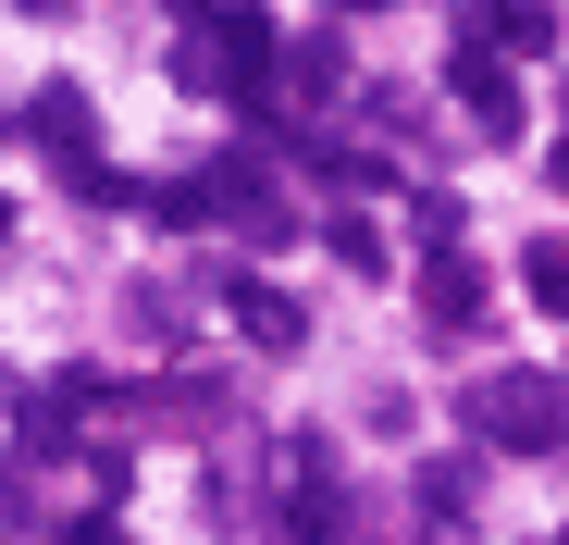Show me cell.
Listing matches in <instances>:
<instances>
[{"mask_svg":"<svg viewBox=\"0 0 569 545\" xmlns=\"http://www.w3.org/2000/svg\"><path fill=\"white\" fill-rule=\"evenodd\" d=\"M557 187H569V149H557Z\"/></svg>","mask_w":569,"mask_h":545,"instance_id":"14","label":"cell"},{"mask_svg":"<svg viewBox=\"0 0 569 545\" xmlns=\"http://www.w3.org/2000/svg\"><path fill=\"white\" fill-rule=\"evenodd\" d=\"M26 125H38V137H50V149L74 161V187L100 174V125H87V87H62V75H50L38 100H26Z\"/></svg>","mask_w":569,"mask_h":545,"instance_id":"3","label":"cell"},{"mask_svg":"<svg viewBox=\"0 0 569 545\" xmlns=\"http://www.w3.org/2000/svg\"><path fill=\"white\" fill-rule=\"evenodd\" d=\"M322 248H335V260H347V272H385V236H371V224H359V211H335V224H322Z\"/></svg>","mask_w":569,"mask_h":545,"instance_id":"11","label":"cell"},{"mask_svg":"<svg viewBox=\"0 0 569 545\" xmlns=\"http://www.w3.org/2000/svg\"><path fill=\"white\" fill-rule=\"evenodd\" d=\"M0 533H38V484H26V459H0Z\"/></svg>","mask_w":569,"mask_h":545,"instance_id":"12","label":"cell"},{"mask_svg":"<svg viewBox=\"0 0 569 545\" xmlns=\"http://www.w3.org/2000/svg\"><path fill=\"white\" fill-rule=\"evenodd\" d=\"M335 13H385V0H335Z\"/></svg>","mask_w":569,"mask_h":545,"instance_id":"13","label":"cell"},{"mask_svg":"<svg viewBox=\"0 0 569 545\" xmlns=\"http://www.w3.org/2000/svg\"><path fill=\"white\" fill-rule=\"evenodd\" d=\"M421 508H433V533L458 545V521L483 508V472H470V459H433V472H421Z\"/></svg>","mask_w":569,"mask_h":545,"instance_id":"7","label":"cell"},{"mask_svg":"<svg viewBox=\"0 0 569 545\" xmlns=\"http://www.w3.org/2000/svg\"><path fill=\"white\" fill-rule=\"evenodd\" d=\"M421 310H433V335H483V272H470L458 248H433V272H421Z\"/></svg>","mask_w":569,"mask_h":545,"instance_id":"4","label":"cell"},{"mask_svg":"<svg viewBox=\"0 0 569 545\" xmlns=\"http://www.w3.org/2000/svg\"><path fill=\"white\" fill-rule=\"evenodd\" d=\"M347 508H335V472H322V446H284V545H335Z\"/></svg>","mask_w":569,"mask_h":545,"instance_id":"2","label":"cell"},{"mask_svg":"<svg viewBox=\"0 0 569 545\" xmlns=\"http://www.w3.org/2000/svg\"><path fill=\"white\" fill-rule=\"evenodd\" d=\"M223 298H236V323H248V347H272V359H284V347H298V335H310V310H298V298H284V286H260V272H236V286H223Z\"/></svg>","mask_w":569,"mask_h":545,"instance_id":"5","label":"cell"},{"mask_svg":"<svg viewBox=\"0 0 569 545\" xmlns=\"http://www.w3.org/2000/svg\"><path fill=\"white\" fill-rule=\"evenodd\" d=\"M458 100H470V125H483V137H508V125H520V87H508V62H496V50H458Z\"/></svg>","mask_w":569,"mask_h":545,"instance_id":"6","label":"cell"},{"mask_svg":"<svg viewBox=\"0 0 569 545\" xmlns=\"http://www.w3.org/2000/svg\"><path fill=\"white\" fill-rule=\"evenodd\" d=\"M483 26H496V50H520V62H545V50H557V13H545V0H496Z\"/></svg>","mask_w":569,"mask_h":545,"instance_id":"8","label":"cell"},{"mask_svg":"<svg viewBox=\"0 0 569 545\" xmlns=\"http://www.w3.org/2000/svg\"><path fill=\"white\" fill-rule=\"evenodd\" d=\"M284 75H298V100H335V87H347V50H335V38H298Z\"/></svg>","mask_w":569,"mask_h":545,"instance_id":"10","label":"cell"},{"mask_svg":"<svg viewBox=\"0 0 569 545\" xmlns=\"http://www.w3.org/2000/svg\"><path fill=\"white\" fill-rule=\"evenodd\" d=\"M470 434L545 459V446L569 434V385H557V373H483V385H470Z\"/></svg>","mask_w":569,"mask_h":545,"instance_id":"1","label":"cell"},{"mask_svg":"<svg viewBox=\"0 0 569 545\" xmlns=\"http://www.w3.org/2000/svg\"><path fill=\"white\" fill-rule=\"evenodd\" d=\"M520 286H532V310L569 323V236H532V248H520Z\"/></svg>","mask_w":569,"mask_h":545,"instance_id":"9","label":"cell"}]
</instances>
